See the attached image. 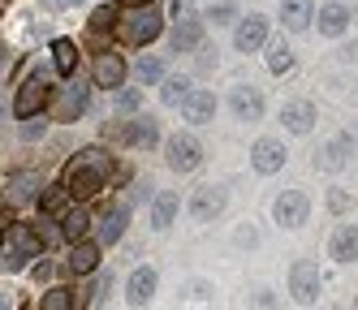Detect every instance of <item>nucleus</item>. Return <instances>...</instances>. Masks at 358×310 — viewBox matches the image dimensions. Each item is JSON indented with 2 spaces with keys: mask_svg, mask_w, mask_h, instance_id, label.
<instances>
[{
  "mask_svg": "<svg viewBox=\"0 0 358 310\" xmlns=\"http://www.w3.org/2000/svg\"><path fill=\"white\" fill-rule=\"evenodd\" d=\"M108 181H113V155H108L104 147H83V151L65 164L61 186L69 190L73 202H87V198H95L99 190H108Z\"/></svg>",
  "mask_w": 358,
  "mask_h": 310,
  "instance_id": "nucleus-1",
  "label": "nucleus"
},
{
  "mask_svg": "<svg viewBox=\"0 0 358 310\" xmlns=\"http://www.w3.org/2000/svg\"><path fill=\"white\" fill-rule=\"evenodd\" d=\"M160 35H164V13L156 5H143V9H130V13L117 17V39L130 43V47H147Z\"/></svg>",
  "mask_w": 358,
  "mask_h": 310,
  "instance_id": "nucleus-2",
  "label": "nucleus"
},
{
  "mask_svg": "<svg viewBox=\"0 0 358 310\" xmlns=\"http://www.w3.org/2000/svg\"><path fill=\"white\" fill-rule=\"evenodd\" d=\"M43 254V246H39V237H35V228L31 224H13L9 232H5V250H0V263H5L9 272H22L31 263V258H39Z\"/></svg>",
  "mask_w": 358,
  "mask_h": 310,
  "instance_id": "nucleus-3",
  "label": "nucleus"
},
{
  "mask_svg": "<svg viewBox=\"0 0 358 310\" xmlns=\"http://www.w3.org/2000/svg\"><path fill=\"white\" fill-rule=\"evenodd\" d=\"M52 82H48L43 73H31L27 82L17 87V95H13V117L17 121H31V117H43V108L52 103Z\"/></svg>",
  "mask_w": 358,
  "mask_h": 310,
  "instance_id": "nucleus-4",
  "label": "nucleus"
},
{
  "mask_svg": "<svg viewBox=\"0 0 358 310\" xmlns=\"http://www.w3.org/2000/svg\"><path fill=\"white\" fill-rule=\"evenodd\" d=\"M91 108V87H83V82H69L65 87H57L52 91V103H48V112H52V121H61V125H73L83 112Z\"/></svg>",
  "mask_w": 358,
  "mask_h": 310,
  "instance_id": "nucleus-5",
  "label": "nucleus"
},
{
  "mask_svg": "<svg viewBox=\"0 0 358 310\" xmlns=\"http://www.w3.org/2000/svg\"><path fill=\"white\" fill-rule=\"evenodd\" d=\"M164 164L173 168V172H194L199 164H203V142L194 138V134H182V129H177V134H169L164 138Z\"/></svg>",
  "mask_w": 358,
  "mask_h": 310,
  "instance_id": "nucleus-6",
  "label": "nucleus"
},
{
  "mask_svg": "<svg viewBox=\"0 0 358 310\" xmlns=\"http://www.w3.org/2000/svg\"><path fill=\"white\" fill-rule=\"evenodd\" d=\"M324 289V276H320V263H311V258H298V263L289 267V297L311 306Z\"/></svg>",
  "mask_w": 358,
  "mask_h": 310,
  "instance_id": "nucleus-7",
  "label": "nucleus"
},
{
  "mask_svg": "<svg viewBox=\"0 0 358 310\" xmlns=\"http://www.w3.org/2000/svg\"><path fill=\"white\" fill-rule=\"evenodd\" d=\"M203 35H208V22L199 13H186L182 5L173 9V47L177 52H199L203 47Z\"/></svg>",
  "mask_w": 358,
  "mask_h": 310,
  "instance_id": "nucleus-8",
  "label": "nucleus"
},
{
  "mask_svg": "<svg viewBox=\"0 0 358 310\" xmlns=\"http://www.w3.org/2000/svg\"><path fill=\"white\" fill-rule=\"evenodd\" d=\"M306 216H311V198H306L302 190H280L276 202H272V220L280 228H302Z\"/></svg>",
  "mask_w": 358,
  "mask_h": 310,
  "instance_id": "nucleus-9",
  "label": "nucleus"
},
{
  "mask_svg": "<svg viewBox=\"0 0 358 310\" xmlns=\"http://www.w3.org/2000/svg\"><path fill=\"white\" fill-rule=\"evenodd\" d=\"M125 224H130V202H108L104 212L95 216V242L99 246H117L125 237Z\"/></svg>",
  "mask_w": 358,
  "mask_h": 310,
  "instance_id": "nucleus-10",
  "label": "nucleus"
},
{
  "mask_svg": "<svg viewBox=\"0 0 358 310\" xmlns=\"http://www.w3.org/2000/svg\"><path fill=\"white\" fill-rule=\"evenodd\" d=\"M125 73H130V65H125V57H121V52H113V47H104V52L95 57V65H91L95 87H104V91L125 87Z\"/></svg>",
  "mask_w": 358,
  "mask_h": 310,
  "instance_id": "nucleus-11",
  "label": "nucleus"
},
{
  "mask_svg": "<svg viewBox=\"0 0 358 310\" xmlns=\"http://www.w3.org/2000/svg\"><path fill=\"white\" fill-rule=\"evenodd\" d=\"M268 43V13H250V17H238V26H234V47L238 52H259Z\"/></svg>",
  "mask_w": 358,
  "mask_h": 310,
  "instance_id": "nucleus-12",
  "label": "nucleus"
},
{
  "mask_svg": "<svg viewBox=\"0 0 358 310\" xmlns=\"http://www.w3.org/2000/svg\"><path fill=\"white\" fill-rule=\"evenodd\" d=\"M229 108H234L238 121H259L268 103H264V91L255 82H238L234 91H229Z\"/></svg>",
  "mask_w": 358,
  "mask_h": 310,
  "instance_id": "nucleus-13",
  "label": "nucleus"
},
{
  "mask_svg": "<svg viewBox=\"0 0 358 310\" xmlns=\"http://www.w3.org/2000/svg\"><path fill=\"white\" fill-rule=\"evenodd\" d=\"M250 168L259 177L280 172V168H285V142H280V138H259L250 147Z\"/></svg>",
  "mask_w": 358,
  "mask_h": 310,
  "instance_id": "nucleus-14",
  "label": "nucleus"
},
{
  "mask_svg": "<svg viewBox=\"0 0 358 310\" xmlns=\"http://www.w3.org/2000/svg\"><path fill=\"white\" fill-rule=\"evenodd\" d=\"M5 186H9V202H39V194H43V172H35V168H13Z\"/></svg>",
  "mask_w": 358,
  "mask_h": 310,
  "instance_id": "nucleus-15",
  "label": "nucleus"
},
{
  "mask_svg": "<svg viewBox=\"0 0 358 310\" xmlns=\"http://www.w3.org/2000/svg\"><path fill=\"white\" fill-rule=\"evenodd\" d=\"M315 26L324 39H341L350 31V5H341V0H324L320 13H315Z\"/></svg>",
  "mask_w": 358,
  "mask_h": 310,
  "instance_id": "nucleus-16",
  "label": "nucleus"
},
{
  "mask_svg": "<svg viewBox=\"0 0 358 310\" xmlns=\"http://www.w3.org/2000/svg\"><path fill=\"white\" fill-rule=\"evenodd\" d=\"M220 212H224V190H220V186H199V190L190 194V216H194L199 224H212Z\"/></svg>",
  "mask_w": 358,
  "mask_h": 310,
  "instance_id": "nucleus-17",
  "label": "nucleus"
},
{
  "mask_svg": "<svg viewBox=\"0 0 358 310\" xmlns=\"http://www.w3.org/2000/svg\"><path fill=\"white\" fill-rule=\"evenodd\" d=\"M156 284H160V276H156V267H134L130 272V280H125V302L130 306H147L151 297H156Z\"/></svg>",
  "mask_w": 358,
  "mask_h": 310,
  "instance_id": "nucleus-18",
  "label": "nucleus"
},
{
  "mask_svg": "<svg viewBox=\"0 0 358 310\" xmlns=\"http://www.w3.org/2000/svg\"><path fill=\"white\" fill-rule=\"evenodd\" d=\"M91 228H95V216L87 212V202H69L65 216H61V237L73 246V242H83Z\"/></svg>",
  "mask_w": 358,
  "mask_h": 310,
  "instance_id": "nucleus-19",
  "label": "nucleus"
},
{
  "mask_svg": "<svg viewBox=\"0 0 358 310\" xmlns=\"http://www.w3.org/2000/svg\"><path fill=\"white\" fill-rule=\"evenodd\" d=\"M280 125H285L289 134H311L315 129V103L311 99H289L285 108H280Z\"/></svg>",
  "mask_w": 358,
  "mask_h": 310,
  "instance_id": "nucleus-20",
  "label": "nucleus"
},
{
  "mask_svg": "<svg viewBox=\"0 0 358 310\" xmlns=\"http://www.w3.org/2000/svg\"><path fill=\"white\" fill-rule=\"evenodd\" d=\"M99 254H104V246L91 242V237H83V242H73V246H69L65 267H69L73 276H91V272L99 267Z\"/></svg>",
  "mask_w": 358,
  "mask_h": 310,
  "instance_id": "nucleus-21",
  "label": "nucleus"
},
{
  "mask_svg": "<svg viewBox=\"0 0 358 310\" xmlns=\"http://www.w3.org/2000/svg\"><path fill=\"white\" fill-rule=\"evenodd\" d=\"M280 26H285L289 35L311 31L315 26V5L311 0H285V5H280Z\"/></svg>",
  "mask_w": 358,
  "mask_h": 310,
  "instance_id": "nucleus-22",
  "label": "nucleus"
},
{
  "mask_svg": "<svg viewBox=\"0 0 358 310\" xmlns=\"http://www.w3.org/2000/svg\"><path fill=\"white\" fill-rule=\"evenodd\" d=\"M350 155H354V138L350 134H337L320 155H315V168H324V172H341L345 164H350Z\"/></svg>",
  "mask_w": 358,
  "mask_h": 310,
  "instance_id": "nucleus-23",
  "label": "nucleus"
},
{
  "mask_svg": "<svg viewBox=\"0 0 358 310\" xmlns=\"http://www.w3.org/2000/svg\"><path fill=\"white\" fill-rule=\"evenodd\" d=\"M328 254L337 258V263H354L358 258V224H337L332 228V242H328Z\"/></svg>",
  "mask_w": 358,
  "mask_h": 310,
  "instance_id": "nucleus-24",
  "label": "nucleus"
},
{
  "mask_svg": "<svg viewBox=\"0 0 358 310\" xmlns=\"http://www.w3.org/2000/svg\"><path fill=\"white\" fill-rule=\"evenodd\" d=\"M182 117H186L190 125H208V121L216 117V95H212V91H203V87H194L190 99L182 103Z\"/></svg>",
  "mask_w": 358,
  "mask_h": 310,
  "instance_id": "nucleus-25",
  "label": "nucleus"
},
{
  "mask_svg": "<svg viewBox=\"0 0 358 310\" xmlns=\"http://www.w3.org/2000/svg\"><path fill=\"white\" fill-rule=\"evenodd\" d=\"M177 212H182V198H177L173 190H160L156 198H151V228H156V232H164L173 220H177Z\"/></svg>",
  "mask_w": 358,
  "mask_h": 310,
  "instance_id": "nucleus-26",
  "label": "nucleus"
},
{
  "mask_svg": "<svg viewBox=\"0 0 358 310\" xmlns=\"http://www.w3.org/2000/svg\"><path fill=\"white\" fill-rule=\"evenodd\" d=\"M130 147H160V121L156 117H130Z\"/></svg>",
  "mask_w": 358,
  "mask_h": 310,
  "instance_id": "nucleus-27",
  "label": "nucleus"
},
{
  "mask_svg": "<svg viewBox=\"0 0 358 310\" xmlns=\"http://www.w3.org/2000/svg\"><path fill=\"white\" fill-rule=\"evenodd\" d=\"M52 65L61 78H73V69H78V43L73 39H52Z\"/></svg>",
  "mask_w": 358,
  "mask_h": 310,
  "instance_id": "nucleus-28",
  "label": "nucleus"
},
{
  "mask_svg": "<svg viewBox=\"0 0 358 310\" xmlns=\"http://www.w3.org/2000/svg\"><path fill=\"white\" fill-rule=\"evenodd\" d=\"M190 91H194V82H190V78H164V82H160V99H164V108H182V103L190 99Z\"/></svg>",
  "mask_w": 358,
  "mask_h": 310,
  "instance_id": "nucleus-29",
  "label": "nucleus"
},
{
  "mask_svg": "<svg viewBox=\"0 0 358 310\" xmlns=\"http://www.w3.org/2000/svg\"><path fill=\"white\" fill-rule=\"evenodd\" d=\"M69 202H73V198H69L65 186H43V194H39V212H43V216H65Z\"/></svg>",
  "mask_w": 358,
  "mask_h": 310,
  "instance_id": "nucleus-30",
  "label": "nucleus"
},
{
  "mask_svg": "<svg viewBox=\"0 0 358 310\" xmlns=\"http://www.w3.org/2000/svg\"><path fill=\"white\" fill-rule=\"evenodd\" d=\"M113 108L125 112V117H138V108H143V91H138V87H117V91H113Z\"/></svg>",
  "mask_w": 358,
  "mask_h": 310,
  "instance_id": "nucleus-31",
  "label": "nucleus"
},
{
  "mask_svg": "<svg viewBox=\"0 0 358 310\" xmlns=\"http://www.w3.org/2000/svg\"><path fill=\"white\" fill-rule=\"evenodd\" d=\"M31 228H35V237H39L43 250H52L57 242H65V237H61V220H52V216H39Z\"/></svg>",
  "mask_w": 358,
  "mask_h": 310,
  "instance_id": "nucleus-32",
  "label": "nucleus"
},
{
  "mask_svg": "<svg viewBox=\"0 0 358 310\" xmlns=\"http://www.w3.org/2000/svg\"><path fill=\"white\" fill-rule=\"evenodd\" d=\"M39 310H73V289H65V284H52V289H43Z\"/></svg>",
  "mask_w": 358,
  "mask_h": 310,
  "instance_id": "nucleus-33",
  "label": "nucleus"
},
{
  "mask_svg": "<svg viewBox=\"0 0 358 310\" xmlns=\"http://www.w3.org/2000/svg\"><path fill=\"white\" fill-rule=\"evenodd\" d=\"M134 73H138L143 87H156V82H164V61H160V57H143V61L134 65Z\"/></svg>",
  "mask_w": 358,
  "mask_h": 310,
  "instance_id": "nucleus-34",
  "label": "nucleus"
},
{
  "mask_svg": "<svg viewBox=\"0 0 358 310\" xmlns=\"http://www.w3.org/2000/svg\"><path fill=\"white\" fill-rule=\"evenodd\" d=\"M242 13H238V5H234V0H216V5L208 9V13H203V22H212V26H234Z\"/></svg>",
  "mask_w": 358,
  "mask_h": 310,
  "instance_id": "nucleus-35",
  "label": "nucleus"
},
{
  "mask_svg": "<svg viewBox=\"0 0 358 310\" xmlns=\"http://www.w3.org/2000/svg\"><path fill=\"white\" fill-rule=\"evenodd\" d=\"M268 69H272L276 78L294 69V52L285 47V39H280V43H272V47H268Z\"/></svg>",
  "mask_w": 358,
  "mask_h": 310,
  "instance_id": "nucleus-36",
  "label": "nucleus"
},
{
  "mask_svg": "<svg viewBox=\"0 0 358 310\" xmlns=\"http://www.w3.org/2000/svg\"><path fill=\"white\" fill-rule=\"evenodd\" d=\"M117 17H121V13H117L113 5H99V9L91 13V31H95V35H104V31H113V26H117Z\"/></svg>",
  "mask_w": 358,
  "mask_h": 310,
  "instance_id": "nucleus-37",
  "label": "nucleus"
},
{
  "mask_svg": "<svg viewBox=\"0 0 358 310\" xmlns=\"http://www.w3.org/2000/svg\"><path fill=\"white\" fill-rule=\"evenodd\" d=\"M17 138H22V142H39V138H48V121H43V117H31V121H22Z\"/></svg>",
  "mask_w": 358,
  "mask_h": 310,
  "instance_id": "nucleus-38",
  "label": "nucleus"
},
{
  "mask_svg": "<svg viewBox=\"0 0 358 310\" xmlns=\"http://www.w3.org/2000/svg\"><path fill=\"white\" fill-rule=\"evenodd\" d=\"M104 142L130 147V121H108V125H104Z\"/></svg>",
  "mask_w": 358,
  "mask_h": 310,
  "instance_id": "nucleus-39",
  "label": "nucleus"
},
{
  "mask_svg": "<svg viewBox=\"0 0 358 310\" xmlns=\"http://www.w3.org/2000/svg\"><path fill=\"white\" fill-rule=\"evenodd\" d=\"M95 302V289H91V284H78V289H73V310H87Z\"/></svg>",
  "mask_w": 358,
  "mask_h": 310,
  "instance_id": "nucleus-40",
  "label": "nucleus"
},
{
  "mask_svg": "<svg viewBox=\"0 0 358 310\" xmlns=\"http://www.w3.org/2000/svg\"><path fill=\"white\" fill-rule=\"evenodd\" d=\"M13 224H17V220H13V207H9V202H0V232H9Z\"/></svg>",
  "mask_w": 358,
  "mask_h": 310,
  "instance_id": "nucleus-41",
  "label": "nucleus"
},
{
  "mask_svg": "<svg viewBox=\"0 0 358 310\" xmlns=\"http://www.w3.org/2000/svg\"><path fill=\"white\" fill-rule=\"evenodd\" d=\"M255 306H259V310H276V297H272V289H259V297H255Z\"/></svg>",
  "mask_w": 358,
  "mask_h": 310,
  "instance_id": "nucleus-42",
  "label": "nucleus"
},
{
  "mask_svg": "<svg viewBox=\"0 0 358 310\" xmlns=\"http://www.w3.org/2000/svg\"><path fill=\"white\" fill-rule=\"evenodd\" d=\"M48 276H52V263H48V258H43V254H39V263H35V280H39V284H43V280H48Z\"/></svg>",
  "mask_w": 358,
  "mask_h": 310,
  "instance_id": "nucleus-43",
  "label": "nucleus"
},
{
  "mask_svg": "<svg viewBox=\"0 0 358 310\" xmlns=\"http://www.w3.org/2000/svg\"><path fill=\"white\" fill-rule=\"evenodd\" d=\"M328 202H332V212H345V207H350V194H332Z\"/></svg>",
  "mask_w": 358,
  "mask_h": 310,
  "instance_id": "nucleus-44",
  "label": "nucleus"
},
{
  "mask_svg": "<svg viewBox=\"0 0 358 310\" xmlns=\"http://www.w3.org/2000/svg\"><path fill=\"white\" fill-rule=\"evenodd\" d=\"M48 9H65V5H83V0H43Z\"/></svg>",
  "mask_w": 358,
  "mask_h": 310,
  "instance_id": "nucleus-45",
  "label": "nucleus"
},
{
  "mask_svg": "<svg viewBox=\"0 0 358 310\" xmlns=\"http://www.w3.org/2000/svg\"><path fill=\"white\" fill-rule=\"evenodd\" d=\"M125 9H143V5H156V0H121Z\"/></svg>",
  "mask_w": 358,
  "mask_h": 310,
  "instance_id": "nucleus-46",
  "label": "nucleus"
},
{
  "mask_svg": "<svg viewBox=\"0 0 358 310\" xmlns=\"http://www.w3.org/2000/svg\"><path fill=\"white\" fill-rule=\"evenodd\" d=\"M5 61H9V47H5V43H0V69H5Z\"/></svg>",
  "mask_w": 358,
  "mask_h": 310,
  "instance_id": "nucleus-47",
  "label": "nucleus"
},
{
  "mask_svg": "<svg viewBox=\"0 0 358 310\" xmlns=\"http://www.w3.org/2000/svg\"><path fill=\"white\" fill-rule=\"evenodd\" d=\"M0 134H5V99H0Z\"/></svg>",
  "mask_w": 358,
  "mask_h": 310,
  "instance_id": "nucleus-48",
  "label": "nucleus"
},
{
  "mask_svg": "<svg viewBox=\"0 0 358 310\" xmlns=\"http://www.w3.org/2000/svg\"><path fill=\"white\" fill-rule=\"evenodd\" d=\"M0 250H5V232H0Z\"/></svg>",
  "mask_w": 358,
  "mask_h": 310,
  "instance_id": "nucleus-49",
  "label": "nucleus"
},
{
  "mask_svg": "<svg viewBox=\"0 0 358 310\" xmlns=\"http://www.w3.org/2000/svg\"><path fill=\"white\" fill-rule=\"evenodd\" d=\"M0 202H5V190H0Z\"/></svg>",
  "mask_w": 358,
  "mask_h": 310,
  "instance_id": "nucleus-50",
  "label": "nucleus"
},
{
  "mask_svg": "<svg viewBox=\"0 0 358 310\" xmlns=\"http://www.w3.org/2000/svg\"><path fill=\"white\" fill-rule=\"evenodd\" d=\"M0 138H5V134H0Z\"/></svg>",
  "mask_w": 358,
  "mask_h": 310,
  "instance_id": "nucleus-51",
  "label": "nucleus"
}]
</instances>
